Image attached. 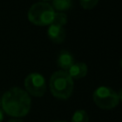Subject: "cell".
<instances>
[{
    "instance_id": "1",
    "label": "cell",
    "mask_w": 122,
    "mask_h": 122,
    "mask_svg": "<svg viewBox=\"0 0 122 122\" xmlns=\"http://www.w3.org/2000/svg\"><path fill=\"white\" fill-rule=\"evenodd\" d=\"M2 111L12 117H23L30 110L31 100L30 94L21 88L13 87L1 97Z\"/></svg>"
},
{
    "instance_id": "2",
    "label": "cell",
    "mask_w": 122,
    "mask_h": 122,
    "mask_svg": "<svg viewBox=\"0 0 122 122\" xmlns=\"http://www.w3.org/2000/svg\"><path fill=\"white\" fill-rule=\"evenodd\" d=\"M50 90L51 94L59 99L69 98L73 91V80L65 71L53 72L50 79Z\"/></svg>"
},
{
    "instance_id": "3",
    "label": "cell",
    "mask_w": 122,
    "mask_h": 122,
    "mask_svg": "<svg viewBox=\"0 0 122 122\" xmlns=\"http://www.w3.org/2000/svg\"><path fill=\"white\" fill-rule=\"evenodd\" d=\"M54 10L47 2H37L33 4L28 11L29 20L37 26L51 25Z\"/></svg>"
},
{
    "instance_id": "4",
    "label": "cell",
    "mask_w": 122,
    "mask_h": 122,
    "mask_svg": "<svg viewBox=\"0 0 122 122\" xmlns=\"http://www.w3.org/2000/svg\"><path fill=\"white\" fill-rule=\"evenodd\" d=\"M92 98L95 105L103 110L113 109L119 103L117 92L112 89L105 86L97 88L93 92Z\"/></svg>"
},
{
    "instance_id": "5",
    "label": "cell",
    "mask_w": 122,
    "mask_h": 122,
    "mask_svg": "<svg viewBox=\"0 0 122 122\" xmlns=\"http://www.w3.org/2000/svg\"><path fill=\"white\" fill-rule=\"evenodd\" d=\"M26 92L33 96L40 97L46 92V80L44 76L37 72L30 73L24 81Z\"/></svg>"
},
{
    "instance_id": "6",
    "label": "cell",
    "mask_w": 122,
    "mask_h": 122,
    "mask_svg": "<svg viewBox=\"0 0 122 122\" xmlns=\"http://www.w3.org/2000/svg\"><path fill=\"white\" fill-rule=\"evenodd\" d=\"M67 72L69 73V75L71 77L72 80L81 79L86 76L88 72V67L83 62H76L67 71Z\"/></svg>"
},
{
    "instance_id": "7",
    "label": "cell",
    "mask_w": 122,
    "mask_h": 122,
    "mask_svg": "<svg viewBox=\"0 0 122 122\" xmlns=\"http://www.w3.org/2000/svg\"><path fill=\"white\" fill-rule=\"evenodd\" d=\"M73 64H74V58L70 51L63 50L59 52V55L57 57V65L59 68L62 69V71H67Z\"/></svg>"
},
{
    "instance_id": "8",
    "label": "cell",
    "mask_w": 122,
    "mask_h": 122,
    "mask_svg": "<svg viewBox=\"0 0 122 122\" xmlns=\"http://www.w3.org/2000/svg\"><path fill=\"white\" fill-rule=\"evenodd\" d=\"M48 36L54 43H62L66 37V30L64 27L50 25L48 29Z\"/></svg>"
},
{
    "instance_id": "9",
    "label": "cell",
    "mask_w": 122,
    "mask_h": 122,
    "mask_svg": "<svg viewBox=\"0 0 122 122\" xmlns=\"http://www.w3.org/2000/svg\"><path fill=\"white\" fill-rule=\"evenodd\" d=\"M72 6V0H52V9L62 12L63 10H70Z\"/></svg>"
},
{
    "instance_id": "10",
    "label": "cell",
    "mask_w": 122,
    "mask_h": 122,
    "mask_svg": "<svg viewBox=\"0 0 122 122\" xmlns=\"http://www.w3.org/2000/svg\"><path fill=\"white\" fill-rule=\"evenodd\" d=\"M67 21H68V17L65 13H63V12H54L53 19H52V22H51V25L64 27L67 24Z\"/></svg>"
},
{
    "instance_id": "11",
    "label": "cell",
    "mask_w": 122,
    "mask_h": 122,
    "mask_svg": "<svg viewBox=\"0 0 122 122\" xmlns=\"http://www.w3.org/2000/svg\"><path fill=\"white\" fill-rule=\"evenodd\" d=\"M71 122H89L88 113L84 110L75 111L71 117Z\"/></svg>"
},
{
    "instance_id": "12",
    "label": "cell",
    "mask_w": 122,
    "mask_h": 122,
    "mask_svg": "<svg viewBox=\"0 0 122 122\" xmlns=\"http://www.w3.org/2000/svg\"><path fill=\"white\" fill-rule=\"evenodd\" d=\"M98 0H80V5L86 10H91L96 6Z\"/></svg>"
},
{
    "instance_id": "13",
    "label": "cell",
    "mask_w": 122,
    "mask_h": 122,
    "mask_svg": "<svg viewBox=\"0 0 122 122\" xmlns=\"http://www.w3.org/2000/svg\"><path fill=\"white\" fill-rule=\"evenodd\" d=\"M8 122H24V121H23V120H21V119L14 118V119H10V120H9Z\"/></svg>"
},
{
    "instance_id": "14",
    "label": "cell",
    "mask_w": 122,
    "mask_h": 122,
    "mask_svg": "<svg viewBox=\"0 0 122 122\" xmlns=\"http://www.w3.org/2000/svg\"><path fill=\"white\" fill-rule=\"evenodd\" d=\"M118 94V98H119V101H122V89H120L119 92L117 93Z\"/></svg>"
},
{
    "instance_id": "15",
    "label": "cell",
    "mask_w": 122,
    "mask_h": 122,
    "mask_svg": "<svg viewBox=\"0 0 122 122\" xmlns=\"http://www.w3.org/2000/svg\"><path fill=\"white\" fill-rule=\"evenodd\" d=\"M4 119V113H3V111L0 109V122H2Z\"/></svg>"
},
{
    "instance_id": "16",
    "label": "cell",
    "mask_w": 122,
    "mask_h": 122,
    "mask_svg": "<svg viewBox=\"0 0 122 122\" xmlns=\"http://www.w3.org/2000/svg\"><path fill=\"white\" fill-rule=\"evenodd\" d=\"M50 122H66V121H57V120H55V121H50Z\"/></svg>"
},
{
    "instance_id": "17",
    "label": "cell",
    "mask_w": 122,
    "mask_h": 122,
    "mask_svg": "<svg viewBox=\"0 0 122 122\" xmlns=\"http://www.w3.org/2000/svg\"><path fill=\"white\" fill-rule=\"evenodd\" d=\"M120 65H121V67H122V59L120 60Z\"/></svg>"
},
{
    "instance_id": "18",
    "label": "cell",
    "mask_w": 122,
    "mask_h": 122,
    "mask_svg": "<svg viewBox=\"0 0 122 122\" xmlns=\"http://www.w3.org/2000/svg\"><path fill=\"white\" fill-rule=\"evenodd\" d=\"M46 1H49V0H42V2H46Z\"/></svg>"
}]
</instances>
